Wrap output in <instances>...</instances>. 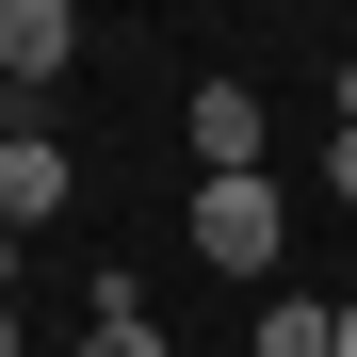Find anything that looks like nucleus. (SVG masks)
Returning <instances> with one entry per match:
<instances>
[{"instance_id": "f257e3e1", "label": "nucleus", "mask_w": 357, "mask_h": 357, "mask_svg": "<svg viewBox=\"0 0 357 357\" xmlns=\"http://www.w3.org/2000/svg\"><path fill=\"white\" fill-rule=\"evenodd\" d=\"M195 260L211 276H276V244H292V211H276V178H195Z\"/></svg>"}, {"instance_id": "f03ea898", "label": "nucleus", "mask_w": 357, "mask_h": 357, "mask_svg": "<svg viewBox=\"0 0 357 357\" xmlns=\"http://www.w3.org/2000/svg\"><path fill=\"white\" fill-rule=\"evenodd\" d=\"M66 66H82V17H66V0H0V82H17V98H49Z\"/></svg>"}, {"instance_id": "7ed1b4c3", "label": "nucleus", "mask_w": 357, "mask_h": 357, "mask_svg": "<svg viewBox=\"0 0 357 357\" xmlns=\"http://www.w3.org/2000/svg\"><path fill=\"white\" fill-rule=\"evenodd\" d=\"M49 211H66V146H49L33 114H17V130H0V227H17V244H33Z\"/></svg>"}, {"instance_id": "20e7f679", "label": "nucleus", "mask_w": 357, "mask_h": 357, "mask_svg": "<svg viewBox=\"0 0 357 357\" xmlns=\"http://www.w3.org/2000/svg\"><path fill=\"white\" fill-rule=\"evenodd\" d=\"M195 162L211 178H260V98L244 82H195Z\"/></svg>"}, {"instance_id": "39448f33", "label": "nucleus", "mask_w": 357, "mask_h": 357, "mask_svg": "<svg viewBox=\"0 0 357 357\" xmlns=\"http://www.w3.org/2000/svg\"><path fill=\"white\" fill-rule=\"evenodd\" d=\"M82 357H162V325H146V292H130V276H98V292H82Z\"/></svg>"}, {"instance_id": "423d86ee", "label": "nucleus", "mask_w": 357, "mask_h": 357, "mask_svg": "<svg viewBox=\"0 0 357 357\" xmlns=\"http://www.w3.org/2000/svg\"><path fill=\"white\" fill-rule=\"evenodd\" d=\"M244 357H341V309H260Z\"/></svg>"}, {"instance_id": "0eeeda50", "label": "nucleus", "mask_w": 357, "mask_h": 357, "mask_svg": "<svg viewBox=\"0 0 357 357\" xmlns=\"http://www.w3.org/2000/svg\"><path fill=\"white\" fill-rule=\"evenodd\" d=\"M325 195H341V211H357V130H341V146H325Z\"/></svg>"}, {"instance_id": "6e6552de", "label": "nucleus", "mask_w": 357, "mask_h": 357, "mask_svg": "<svg viewBox=\"0 0 357 357\" xmlns=\"http://www.w3.org/2000/svg\"><path fill=\"white\" fill-rule=\"evenodd\" d=\"M0 292H17V227H0Z\"/></svg>"}, {"instance_id": "1a4fd4ad", "label": "nucleus", "mask_w": 357, "mask_h": 357, "mask_svg": "<svg viewBox=\"0 0 357 357\" xmlns=\"http://www.w3.org/2000/svg\"><path fill=\"white\" fill-rule=\"evenodd\" d=\"M0 357H33V341H17V309H0Z\"/></svg>"}, {"instance_id": "9d476101", "label": "nucleus", "mask_w": 357, "mask_h": 357, "mask_svg": "<svg viewBox=\"0 0 357 357\" xmlns=\"http://www.w3.org/2000/svg\"><path fill=\"white\" fill-rule=\"evenodd\" d=\"M341 130H357V66H341Z\"/></svg>"}, {"instance_id": "9b49d317", "label": "nucleus", "mask_w": 357, "mask_h": 357, "mask_svg": "<svg viewBox=\"0 0 357 357\" xmlns=\"http://www.w3.org/2000/svg\"><path fill=\"white\" fill-rule=\"evenodd\" d=\"M341 357H357V292H341Z\"/></svg>"}]
</instances>
